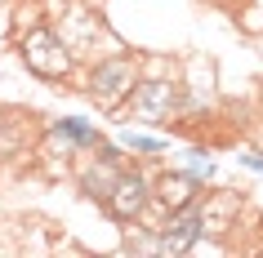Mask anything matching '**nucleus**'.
<instances>
[{
    "mask_svg": "<svg viewBox=\"0 0 263 258\" xmlns=\"http://www.w3.org/2000/svg\"><path fill=\"white\" fill-rule=\"evenodd\" d=\"M134 81H139V63H134V58H107V63H98L94 76H89V98H94L103 111H116L125 98L134 94Z\"/></svg>",
    "mask_w": 263,
    "mask_h": 258,
    "instance_id": "f257e3e1",
    "label": "nucleus"
},
{
    "mask_svg": "<svg viewBox=\"0 0 263 258\" xmlns=\"http://www.w3.org/2000/svg\"><path fill=\"white\" fill-rule=\"evenodd\" d=\"M23 63H27L36 76L45 81H63L67 76V54H63V41H58L49 27H36L23 36Z\"/></svg>",
    "mask_w": 263,
    "mask_h": 258,
    "instance_id": "f03ea898",
    "label": "nucleus"
},
{
    "mask_svg": "<svg viewBox=\"0 0 263 258\" xmlns=\"http://www.w3.org/2000/svg\"><path fill=\"white\" fill-rule=\"evenodd\" d=\"M147 201H152L147 178H143V174H129V169H121L116 183L107 187V196H103V205H107V214L116 218V223H134V218L143 214V205H147Z\"/></svg>",
    "mask_w": 263,
    "mask_h": 258,
    "instance_id": "7ed1b4c3",
    "label": "nucleus"
},
{
    "mask_svg": "<svg viewBox=\"0 0 263 258\" xmlns=\"http://www.w3.org/2000/svg\"><path fill=\"white\" fill-rule=\"evenodd\" d=\"M196 236H201V214H196L192 205H183V209L170 214V223H165V231H161L156 249H161V254H179V249L196 245Z\"/></svg>",
    "mask_w": 263,
    "mask_h": 258,
    "instance_id": "20e7f679",
    "label": "nucleus"
},
{
    "mask_svg": "<svg viewBox=\"0 0 263 258\" xmlns=\"http://www.w3.org/2000/svg\"><path fill=\"white\" fill-rule=\"evenodd\" d=\"M161 201L170 205V214L174 209H183V205H192V178H183V174H174V178H161V191H156Z\"/></svg>",
    "mask_w": 263,
    "mask_h": 258,
    "instance_id": "39448f33",
    "label": "nucleus"
},
{
    "mask_svg": "<svg viewBox=\"0 0 263 258\" xmlns=\"http://www.w3.org/2000/svg\"><path fill=\"white\" fill-rule=\"evenodd\" d=\"M165 103H174V89H170L165 81L147 85V89H143V98H139V107L147 111V116H161V111H165Z\"/></svg>",
    "mask_w": 263,
    "mask_h": 258,
    "instance_id": "423d86ee",
    "label": "nucleus"
},
{
    "mask_svg": "<svg viewBox=\"0 0 263 258\" xmlns=\"http://www.w3.org/2000/svg\"><path fill=\"white\" fill-rule=\"evenodd\" d=\"M58 134L76 138V143H94V129H85L81 121H63V125H58Z\"/></svg>",
    "mask_w": 263,
    "mask_h": 258,
    "instance_id": "0eeeda50",
    "label": "nucleus"
},
{
    "mask_svg": "<svg viewBox=\"0 0 263 258\" xmlns=\"http://www.w3.org/2000/svg\"><path fill=\"white\" fill-rule=\"evenodd\" d=\"M125 143H129V147H134V151H161V147H165L161 138H143V134H129V138H125Z\"/></svg>",
    "mask_w": 263,
    "mask_h": 258,
    "instance_id": "6e6552de",
    "label": "nucleus"
},
{
    "mask_svg": "<svg viewBox=\"0 0 263 258\" xmlns=\"http://www.w3.org/2000/svg\"><path fill=\"white\" fill-rule=\"evenodd\" d=\"M259 254H263V245H259Z\"/></svg>",
    "mask_w": 263,
    "mask_h": 258,
    "instance_id": "1a4fd4ad",
    "label": "nucleus"
}]
</instances>
